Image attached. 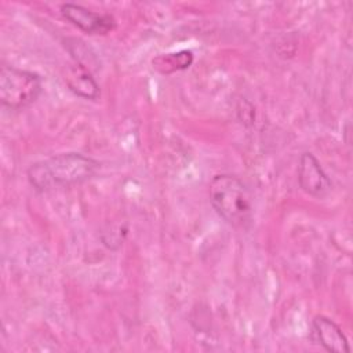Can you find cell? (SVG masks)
Masks as SVG:
<instances>
[{"label":"cell","mask_w":353,"mask_h":353,"mask_svg":"<svg viewBox=\"0 0 353 353\" xmlns=\"http://www.w3.org/2000/svg\"><path fill=\"white\" fill-rule=\"evenodd\" d=\"M99 163L90 156L77 152L54 154L46 160L33 163L26 176L37 192H47L57 186H72L92 178Z\"/></svg>","instance_id":"cell-1"},{"label":"cell","mask_w":353,"mask_h":353,"mask_svg":"<svg viewBox=\"0 0 353 353\" xmlns=\"http://www.w3.org/2000/svg\"><path fill=\"white\" fill-rule=\"evenodd\" d=\"M210 203L230 226L245 228L252 219L251 193L245 183L230 174L215 175L208 185Z\"/></svg>","instance_id":"cell-2"},{"label":"cell","mask_w":353,"mask_h":353,"mask_svg":"<svg viewBox=\"0 0 353 353\" xmlns=\"http://www.w3.org/2000/svg\"><path fill=\"white\" fill-rule=\"evenodd\" d=\"M41 77L30 70L3 65L0 69V102L11 110H21L41 94Z\"/></svg>","instance_id":"cell-3"},{"label":"cell","mask_w":353,"mask_h":353,"mask_svg":"<svg viewBox=\"0 0 353 353\" xmlns=\"http://www.w3.org/2000/svg\"><path fill=\"white\" fill-rule=\"evenodd\" d=\"M61 14L66 21L88 34H108L116 26V21L112 15L95 12L74 3L62 4Z\"/></svg>","instance_id":"cell-4"},{"label":"cell","mask_w":353,"mask_h":353,"mask_svg":"<svg viewBox=\"0 0 353 353\" xmlns=\"http://www.w3.org/2000/svg\"><path fill=\"white\" fill-rule=\"evenodd\" d=\"M298 183L309 196L323 199L330 194L332 182L323 170L320 161L310 152H305L299 157Z\"/></svg>","instance_id":"cell-5"},{"label":"cell","mask_w":353,"mask_h":353,"mask_svg":"<svg viewBox=\"0 0 353 353\" xmlns=\"http://www.w3.org/2000/svg\"><path fill=\"white\" fill-rule=\"evenodd\" d=\"M313 330L317 341L327 352L349 353L350 346L342 328L330 317L319 314L313 319Z\"/></svg>","instance_id":"cell-6"},{"label":"cell","mask_w":353,"mask_h":353,"mask_svg":"<svg viewBox=\"0 0 353 353\" xmlns=\"http://www.w3.org/2000/svg\"><path fill=\"white\" fill-rule=\"evenodd\" d=\"M65 81L69 90L77 97L85 99H97L99 95V85L92 77L90 69L81 63L76 62L74 66L69 68Z\"/></svg>","instance_id":"cell-7"},{"label":"cell","mask_w":353,"mask_h":353,"mask_svg":"<svg viewBox=\"0 0 353 353\" xmlns=\"http://www.w3.org/2000/svg\"><path fill=\"white\" fill-rule=\"evenodd\" d=\"M193 63V54L189 50L160 54L153 58V69L161 74H171L188 69Z\"/></svg>","instance_id":"cell-8"}]
</instances>
